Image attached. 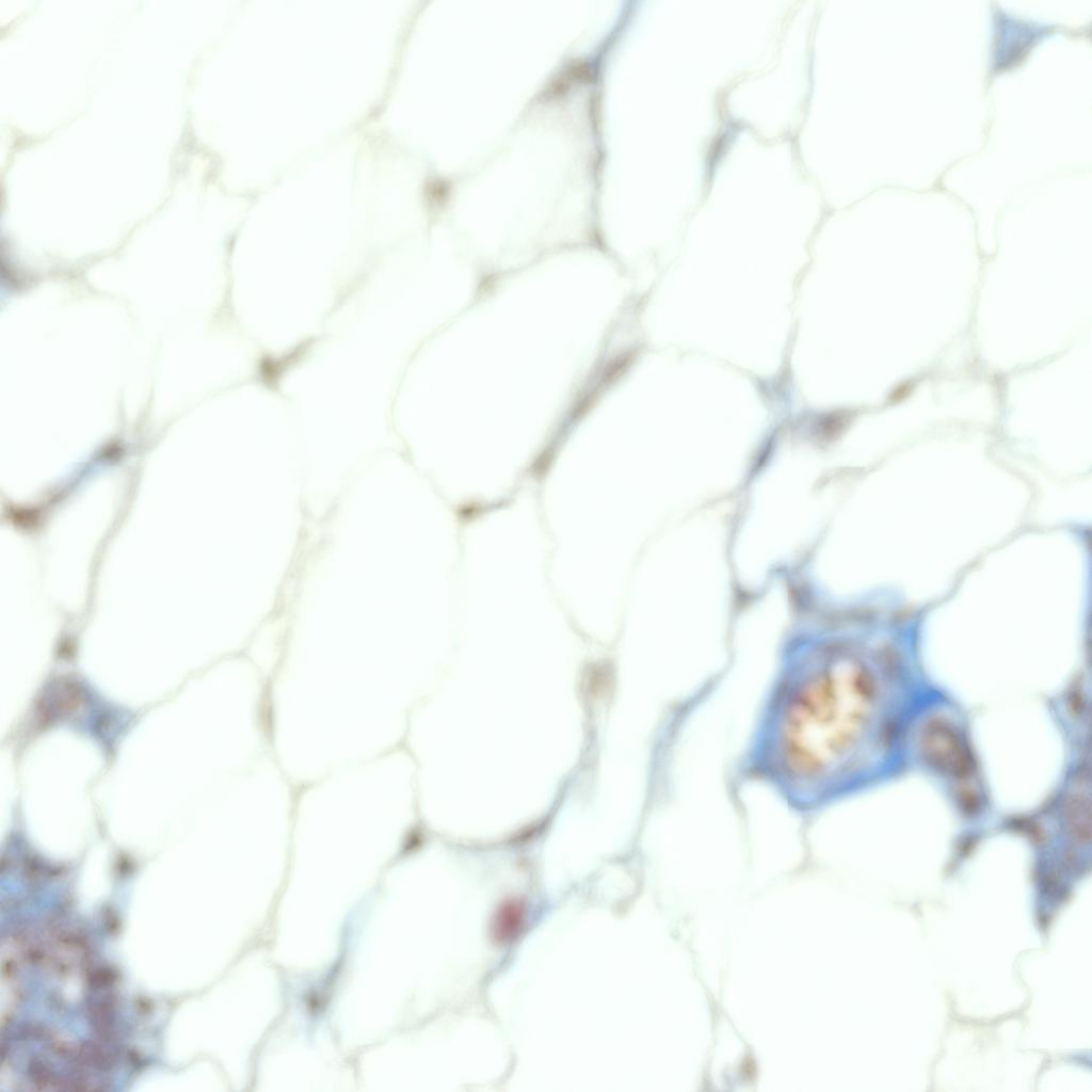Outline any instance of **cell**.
Returning <instances> with one entry per match:
<instances>
[{
	"instance_id": "1",
	"label": "cell",
	"mask_w": 1092,
	"mask_h": 1092,
	"mask_svg": "<svg viewBox=\"0 0 1092 1092\" xmlns=\"http://www.w3.org/2000/svg\"><path fill=\"white\" fill-rule=\"evenodd\" d=\"M926 762L949 776H965L971 767L970 754L959 730L946 720L929 721L919 739Z\"/></svg>"
},
{
	"instance_id": "2",
	"label": "cell",
	"mask_w": 1092,
	"mask_h": 1092,
	"mask_svg": "<svg viewBox=\"0 0 1092 1092\" xmlns=\"http://www.w3.org/2000/svg\"><path fill=\"white\" fill-rule=\"evenodd\" d=\"M1089 778L1081 775L1072 789L1065 806L1070 833L1080 842L1090 840V789Z\"/></svg>"
}]
</instances>
